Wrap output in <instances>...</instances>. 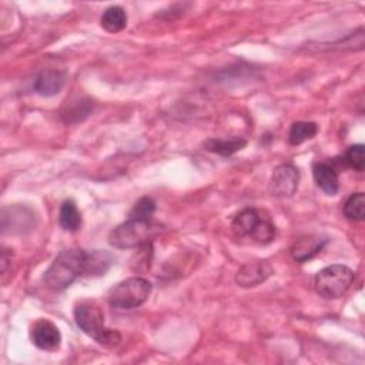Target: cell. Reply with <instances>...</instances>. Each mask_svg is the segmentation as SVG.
Instances as JSON below:
<instances>
[{
  "mask_svg": "<svg viewBox=\"0 0 365 365\" xmlns=\"http://www.w3.org/2000/svg\"><path fill=\"white\" fill-rule=\"evenodd\" d=\"M66 84V73L60 70L41 71L34 80V91L43 97H51L61 91Z\"/></svg>",
  "mask_w": 365,
  "mask_h": 365,
  "instance_id": "obj_10",
  "label": "cell"
},
{
  "mask_svg": "<svg viewBox=\"0 0 365 365\" xmlns=\"http://www.w3.org/2000/svg\"><path fill=\"white\" fill-rule=\"evenodd\" d=\"M315 184L328 195H335L339 190V177L336 170L328 163H315L312 167Z\"/></svg>",
  "mask_w": 365,
  "mask_h": 365,
  "instance_id": "obj_12",
  "label": "cell"
},
{
  "mask_svg": "<svg viewBox=\"0 0 365 365\" xmlns=\"http://www.w3.org/2000/svg\"><path fill=\"white\" fill-rule=\"evenodd\" d=\"M111 264V255L106 251L87 252V264L84 275H104Z\"/></svg>",
  "mask_w": 365,
  "mask_h": 365,
  "instance_id": "obj_17",
  "label": "cell"
},
{
  "mask_svg": "<svg viewBox=\"0 0 365 365\" xmlns=\"http://www.w3.org/2000/svg\"><path fill=\"white\" fill-rule=\"evenodd\" d=\"M327 242L328 240L319 235H304L294 242L291 248V255L295 261L305 262L315 257L318 252H321Z\"/></svg>",
  "mask_w": 365,
  "mask_h": 365,
  "instance_id": "obj_11",
  "label": "cell"
},
{
  "mask_svg": "<svg viewBox=\"0 0 365 365\" xmlns=\"http://www.w3.org/2000/svg\"><path fill=\"white\" fill-rule=\"evenodd\" d=\"M271 274L272 267L268 261H252L238 269L235 275V282L242 288H251L262 284Z\"/></svg>",
  "mask_w": 365,
  "mask_h": 365,
  "instance_id": "obj_9",
  "label": "cell"
},
{
  "mask_svg": "<svg viewBox=\"0 0 365 365\" xmlns=\"http://www.w3.org/2000/svg\"><path fill=\"white\" fill-rule=\"evenodd\" d=\"M344 214L351 221H362L365 217V195L364 192L351 194L344 204Z\"/></svg>",
  "mask_w": 365,
  "mask_h": 365,
  "instance_id": "obj_18",
  "label": "cell"
},
{
  "mask_svg": "<svg viewBox=\"0 0 365 365\" xmlns=\"http://www.w3.org/2000/svg\"><path fill=\"white\" fill-rule=\"evenodd\" d=\"M299 182V171L292 164H281L278 165L269 181V191L277 197H291L298 190Z\"/></svg>",
  "mask_w": 365,
  "mask_h": 365,
  "instance_id": "obj_7",
  "label": "cell"
},
{
  "mask_svg": "<svg viewBox=\"0 0 365 365\" xmlns=\"http://www.w3.org/2000/svg\"><path fill=\"white\" fill-rule=\"evenodd\" d=\"M318 133V125L312 121H297L291 125L288 133V141L291 145H299L307 140H311Z\"/></svg>",
  "mask_w": 365,
  "mask_h": 365,
  "instance_id": "obj_16",
  "label": "cell"
},
{
  "mask_svg": "<svg viewBox=\"0 0 365 365\" xmlns=\"http://www.w3.org/2000/svg\"><path fill=\"white\" fill-rule=\"evenodd\" d=\"M87 252L80 248L63 250L43 275L44 284L53 291H63L84 275Z\"/></svg>",
  "mask_w": 365,
  "mask_h": 365,
  "instance_id": "obj_1",
  "label": "cell"
},
{
  "mask_svg": "<svg viewBox=\"0 0 365 365\" xmlns=\"http://www.w3.org/2000/svg\"><path fill=\"white\" fill-rule=\"evenodd\" d=\"M33 344L43 351H56L61 344V334L58 328L48 319H38L33 324L30 331Z\"/></svg>",
  "mask_w": 365,
  "mask_h": 365,
  "instance_id": "obj_8",
  "label": "cell"
},
{
  "mask_svg": "<svg viewBox=\"0 0 365 365\" xmlns=\"http://www.w3.org/2000/svg\"><path fill=\"white\" fill-rule=\"evenodd\" d=\"M231 231L238 238L250 237L258 244L271 242L277 232L269 217L264 215L257 208H244L240 211L231 222Z\"/></svg>",
  "mask_w": 365,
  "mask_h": 365,
  "instance_id": "obj_4",
  "label": "cell"
},
{
  "mask_svg": "<svg viewBox=\"0 0 365 365\" xmlns=\"http://www.w3.org/2000/svg\"><path fill=\"white\" fill-rule=\"evenodd\" d=\"M151 289L153 285L145 278L131 277L113 285L107 292V301L113 308L133 309L148 299Z\"/></svg>",
  "mask_w": 365,
  "mask_h": 365,
  "instance_id": "obj_5",
  "label": "cell"
},
{
  "mask_svg": "<svg viewBox=\"0 0 365 365\" xmlns=\"http://www.w3.org/2000/svg\"><path fill=\"white\" fill-rule=\"evenodd\" d=\"M58 224L64 231L76 232L81 227V214L73 200H66L60 207Z\"/></svg>",
  "mask_w": 365,
  "mask_h": 365,
  "instance_id": "obj_15",
  "label": "cell"
},
{
  "mask_svg": "<svg viewBox=\"0 0 365 365\" xmlns=\"http://www.w3.org/2000/svg\"><path fill=\"white\" fill-rule=\"evenodd\" d=\"M204 148L210 153H215L222 157H230L237 151H241L247 145V140L241 137L231 138H208L204 141Z\"/></svg>",
  "mask_w": 365,
  "mask_h": 365,
  "instance_id": "obj_13",
  "label": "cell"
},
{
  "mask_svg": "<svg viewBox=\"0 0 365 365\" xmlns=\"http://www.w3.org/2000/svg\"><path fill=\"white\" fill-rule=\"evenodd\" d=\"M100 23L106 31L118 33L127 26L125 10L120 6H110L103 11Z\"/></svg>",
  "mask_w": 365,
  "mask_h": 365,
  "instance_id": "obj_14",
  "label": "cell"
},
{
  "mask_svg": "<svg viewBox=\"0 0 365 365\" xmlns=\"http://www.w3.org/2000/svg\"><path fill=\"white\" fill-rule=\"evenodd\" d=\"M163 225L153 218H127L123 224L113 228L108 234V242L114 248H138L153 241L163 231Z\"/></svg>",
  "mask_w": 365,
  "mask_h": 365,
  "instance_id": "obj_3",
  "label": "cell"
},
{
  "mask_svg": "<svg viewBox=\"0 0 365 365\" xmlns=\"http://www.w3.org/2000/svg\"><path fill=\"white\" fill-rule=\"evenodd\" d=\"M364 151H365V148H364L362 144L351 145V147L345 151V155H344L342 160H344V163H345L349 168H352V170L361 173V171H364V168H365V155H364Z\"/></svg>",
  "mask_w": 365,
  "mask_h": 365,
  "instance_id": "obj_19",
  "label": "cell"
},
{
  "mask_svg": "<svg viewBox=\"0 0 365 365\" xmlns=\"http://www.w3.org/2000/svg\"><path fill=\"white\" fill-rule=\"evenodd\" d=\"M155 211V202L150 197H143L140 198L134 207L131 208L128 218H153V214Z\"/></svg>",
  "mask_w": 365,
  "mask_h": 365,
  "instance_id": "obj_20",
  "label": "cell"
},
{
  "mask_svg": "<svg viewBox=\"0 0 365 365\" xmlns=\"http://www.w3.org/2000/svg\"><path fill=\"white\" fill-rule=\"evenodd\" d=\"M355 278L354 271L342 264L328 265L319 269L314 277V288L317 294L325 299H335L342 297Z\"/></svg>",
  "mask_w": 365,
  "mask_h": 365,
  "instance_id": "obj_6",
  "label": "cell"
},
{
  "mask_svg": "<svg viewBox=\"0 0 365 365\" xmlns=\"http://www.w3.org/2000/svg\"><path fill=\"white\" fill-rule=\"evenodd\" d=\"M74 321L86 335L106 348H115L121 341V335L117 329L106 327L104 314L93 301H83L76 305Z\"/></svg>",
  "mask_w": 365,
  "mask_h": 365,
  "instance_id": "obj_2",
  "label": "cell"
}]
</instances>
